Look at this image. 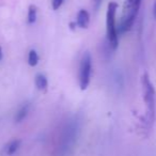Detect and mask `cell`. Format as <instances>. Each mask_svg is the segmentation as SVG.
Here are the masks:
<instances>
[{"label":"cell","instance_id":"obj_1","mask_svg":"<svg viewBox=\"0 0 156 156\" xmlns=\"http://www.w3.org/2000/svg\"><path fill=\"white\" fill-rule=\"evenodd\" d=\"M142 83V92H143V101L145 104V125L147 128L152 127L154 121H155V112H156V95L155 89L153 83L150 80L147 73H144L141 79Z\"/></svg>","mask_w":156,"mask_h":156},{"label":"cell","instance_id":"obj_2","mask_svg":"<svg viewBox=\"0 0 156 156\" xmlns=\"http://www.w3.org/2000/svg\"><path fill=\"white\" fill-rule=\"evenodd\" d=\"M118 10V3L111 1L108 3L106 14V26H107V39L110 47L113 50L117 49L119 45V37H118V28L115 26V13Z\"/></svg>","mask_w":156,"mask_h":156},{"label":"cell","instance_id":"obj_3","mask_svg":"<svg viewBox=\"0 0 156 156\" xmlns=\"http://www.w3.org/2000/svg\"><path fill=\"white\" fill-rule=\"evenodd\" d=\"M92 69V59L89 52H85L80 61V67H79V86L81 90H86L90 83V77H91Z\"/></svg>","mask_w":156,"mask_h":156},{"label":"cell","instance_id":"obj_4","mask_svg":"<svg viewBox=\"0 0 156 156\" xmlns=\"http://www.w3.org/2000/svg\"><path fill=\"white\" fill-rule=\"evenodd\" d=\"M76 24H77V26L79 28H88V26L90 24V15L87 10H80L78 12L77 18H76Z\"/></svg>","mask_w":156,"mask_h":156},{"label":"cell","instance_id":"obj_5","mask_svg":"<svg viewBox=\"0 0 156 156\" xmlns=\"http://www.w3.org/2000/svg\"><path fill=\"white\" fill-rule=\"evenodd\" d=\"M35 86L41 91H45L48 87V80L46 76L43 75V74H37L35 76Z\"/></svg>","mask_w":156,"mask_h":156},{"label":"cell","instance_id":"obj_6","mask_svg":"<svg viewBox=\"0 0 156 156\" xmlns=\"http://www.w3.org/2000/svg\"><path fill=\"white\" fill-rule=\"evenodd\" d=\"M28 111H29V105H25V106H23L22 108H20V110L16 112L15 122H17V123H18V122H22L23 120L27 117V115H28Z\"/></svg>","mask_w":156,"mask_h":156},{"label":"cell","instance_id":"obj_7","mask_svg":"<svg viewBox=\"0 0 156 156\" xmlns=\"http://www.w3.org/2000/svg\"><path fill=\"white\" fill-rule=\"evenodd\" d=\"M37 7H35L34 5H31L28 10V23L29 24L35 23V20H37Z\"/></svg>","mask_w":156,"mask_h":156},{"label":"cell","instance_id":"obj_8","mask_svg":"<svg viewBox=\"0 0 156 156\" xmlns=\"http://www.w3.org/2000/svg\"><path fill=\"white\" fill-rule=\"evenodd\" d=\"M28 63L30 66H35V65L39 63V55L35 51L34 49H31L29 51V56H28Z\"/></svg>","mask_w":156,"mask_h":156},{"label":"cell","instance_id":"obj_9","mask_svg":"<svg viewBox=\"0 0 156 156\" xmlns=\"http://www.w3.org/2000/svg\"><path fill=\"white\" fill-rule=\"evenodd\" d=\"M20 140H13L11 143H10L9 145H8V149H7V153L8 155H12V154H14L16 151L18 150V147H20Z\"/></svg>","mask_w":156,"mask_h":156},{"label":"cell","instance_id":"obj_10","mask_svg":"<svg viewBox=\"0 0 156 156\" xmlns=\"http://www.w3.org/2000/svg\"><path fill=\"white\" fill-rule=\"evenodd\" d=\"M63 1H64V0H52V1H51V3H52V9H54V10H58L59 8H60L61 5H62Z\"/></svg>","mask_w":156,"mask_h":156},{"label":"cell","instance_id":"obj_11","mask_svg":"<svg viewBox=\"0 0 156 156\" xmlns=\"http://www.w3.org/2000/svg\"><path fill=\"white\" fill-rule=\"evenodd\" d=\"M76 26H77V24H76V22H75V23H71V24H69V27H71V29H74Z\"/></svg>","mask_w":156,"mask_h":156},{"label":"cell","instance_id":"obj_12","mask_svg":"<svg viewBox=\"0 0 156 156\" xmlns=\"http://www.w3.org/2000/svg\"><path fill=\"white\" fill-rule=\"evenodd\" d=\"M153 14H154V17L156 18V1H155V5H154V8H153Z\"/></svg>","mask_w":156,"mask_h":156},{"label":"cell","instance_id":"obj_13","mask_svg":"<svg viewBox=\"0 0 156 156\" xmlns=\"http://www.w3.org/2000/svg\"><path fill=\"white\" fill-rule=\"evenodd\" d=\"M2 59V48H1V46H0V60Z\"/></svg>","mask_w":156,"mask_h":156},{"label":"cell","instance_id":"obj_14","mask_svg":"<svg viewBox=\"0 0 156 156\" xmlns=\"http://www.w3.org/2000/svg\"><path fill=\"white\" fill-rule=\"evenodd\" d=\"M93 1H96V2H98V0H93Z\"/></svg>","mask_w":156,"mask_h":156},{"label":"cell","instance_id":"obj_15","mask_svg":"<svg viewBox=\"0 0 156 156\" xmlns=\"http://www.w3.org/2000/svg\"><path fill=\"white\" fill-rule=\"evenodd\" d=\"M101 1H102V0H98V3H100V2H101Z\"/></svg>","mask_w":156,"mask_h":156}]
</instances>
